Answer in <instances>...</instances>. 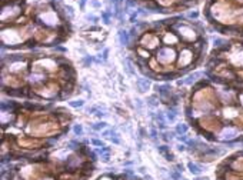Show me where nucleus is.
<instances>
[{
	"label": "nucleus",
	"mask_w": 243,
	"mask_h": 180,
	"mask_svg": "<svg viewBox=\"0 0 243 180\" xmlns=\"http://www.w3.org/2000/svg\"><path fill=\"white\" fill-rule=\"evenodd\" d=\"M22 13V9L17 4H9V6H4L1 9V22L3 23H7L9 20H13L16 19Z\"/></svg>",
	"instance_id": "1"
},
{
	"label": "nucleus",
	"mask_w": 243,
	"mask_h": 180,
	"mask_svg": "<svg viewBox=\"0 0 243 180\" xmlns=\"http://www.w3.org/2000/svg\"><path fill=\"white\" fill-rule=\"evenodd\" d=\"M176 59V51L172 47H162L157 51V62L162 65H169L174 62Z\"/></svg>",
	"instance_id": "2"
},
{
	"label": "nucleus",
	"mask_w": 243,
	"mask_h": 180,
	"mask_svg": "<svg viewBox=\"0 0 243 180\" xmlns=\"http://www.w3.org/2000/svg\"><path fill=\"white\" fill-rule=\"evenodd\" d=\"M37 22L46 26H57L59 24V17L54 10H47L44 13H40L37 16Z\"/></svg>",
	"instance_id": "3"
},
{
	"label": "nucleus",
	"mask_w": 243,
	"mask_h": 180,
	"mask_svg": "<svg viewBox=\"0 0 243 180\" xmlns=\"http://www.w3.org/2000/svg\"><path fill=\"white\" fill-rule=\"evenodd\" d=\"M237 136H239V129H236L233 126H226L217 134V140H220V142H229V140L236 139Z\"/></svg>",
	"instance_id": "4"
},
{
	"label": "nucleus",
	"mask_w": 243,
	"mask_h": 180,
	"mask_svg": "<svg viewBox=\"0 0 243 180\" xmlns=\"http://www.w3.org/2000/svg\"><path fill=\"white\" fill-rule=\"evenodd\" d=\"M177 33H179V36L182 37V39H185V40H187V42H192V40H194L196 39V33L194 30L189 27V26H185V24H177L176 27H174Z\"/></svg>",
	"instance_id": "5"
},
{
	"label": "nucleus",
	"mask_w": 243,
	"mask_h": 180,
	"mask_svg": "<svg viewBox=\"0 0 243 180\" xmlns=\"http://www.w3.org/2000/svg\"><path fill=\"white\" fill-rule=\"evenodd\" d=\"M192 60H193V51L190 49H183L180 51V57H179V66L180 67H185V66L190 65Z\"/></svg>",
	"instance_id": "6"
},
{
	"label": "nucleus",
	"mask_w": 243,
	"mask_h": 180,
	"mask_svg": "<svg viewBox=\"0 0 243 180\" xmlns=\"http://www.w3.org/2000/svg\"><path fill=\"white\" fill-rule=\"evenodd\" d=\"M230 62L235 66H237V67H242L243 66V49L236 51V53H233L232 57H230Z\"/></svg>",
	"instance_id": "7"
},
{
	"label": "nucleus",
	"mask_w": 243,
	"mask_h": 180,
	"mask_svg": "<svg viewBox=\"0 0 243 180\" xmlns=\"http://www.w3.org/2000/svg\"><path fill=\"white\" fill-rule=\"evenodd\" d=\"M200 76H203V73H200V72H194V73L189 74V76H187L185 80H180V82H179V84H182V83H183V84H192V83L196 82V80H197Z\"/></svg>",
	"instance_id": "8"
},
{
	"label": "nucleus",
	"mask_w": 243,
	"mask_h": 180,
	"mask_svg": "<svg viewBox=\"0 0 243 180\" xmlns=\"http://www.w3.org/2000/svg\"><path fill=\"white\" fill-rule=\"evenodd\" d=\"M187 169H189V172H190L192 174H194V176L202 174V173H203V170H205L202 166H199V164H196V163H192V162L187 163Z\"/></svg>",
	"instance_id": "9"
},
{
	"label": "nucleus",
	"mask_w": 243,
	"mask_h": 180,
	"mask_svg": "<svg viewBox=\"0 0 243 180\" xmlns=\"http://www.w3.org/2000/svg\"><path fill=\"white\" fill-rule=\"evenodd\" d=\"M149 87H150V82L147 79H137V89H139L140 93L147 92Z\"/></svg>",
	"instance_id": "10"
},
{
	"label": "nucleus",
	"mask_w": 243,
	"mask_h": 180,
	"mask_svg": "<svg viewBox=\"0 0 243 180\" xmlns=\"http://www.w3.org/2000/svg\"><path fill=\"white\" fill-rule=\"evenodd\" d=\"M119 42L122 46H127L129 44V33L126 30H119Z\"/></svg>",
	"instance_id": "11"
},
{
	"label": "nucleus",
	"mask_w": 243,
	"mask_h": 180,
	"mask_svg": "<svg viewBox=\"0 0 243 180\" xmlns=\"http://www.w3.org/2000/svg\"><path fill=\"white\" fill-rule=\"evenodd\" d=\"M123 65H124V70L127 72L129 76H135V74H136V72H135V69H133V63H132L129 59H126V60L123 62Z\"/></svg>",
	"instance_id": "12"
},
{
	"label": "nucleus",
	"mask_w": 243,
	"mask_h": 180,
	"mask_svg": "<svg viewBox=\"0 0 243 180\" xmlns=\"http://www.w3.org/2000/svg\"><path fill=\"white\" fill-rule=\"evenodd\" d=\"M155 89L159 92V95H162L163 97H166L170 93V86H167V84H165V86H156Z\"/></svg>",
	"instance_id": "13"
},
{
	"label": "nucleus",
	"mask_w": 243,
	"mask_h": 180,
	"mask_svg": "<svg viewBox=\"0 0 243 180\" xmlns=\"http://www.w3.org/2000/svg\"><path fill=\"white\" fill-rule=\"evenodd\" d=\"M29 80L32 83H42L46 80V77H44V74H42V73H33Z\"/></svg>",
	"instance_id": "14"
},
{
	"label": "nucleus",
	"mask_w": 243,
	"mask_h": 180,
	"mask_svg": "<svg viewBox=\"0 0 243 180\" xmlns=\"http://www.w3.org/2000/svg\"><path fill=\"white\" fill-rule=\"evenodd\" d=\"M24 69V63H22V60H19L16 63H12V65L9 66V70L10 72H20V70H23Z\"/></svg>",
	"instance_id": "15"
},
{
	"label": "nucleus",
	"mask_w": 243,
	"mask_h": 180,
	"mask_svg": "<svg viewBox=\"0 0 243 180\" xmlns=\"http://www.w3.org/2000/svg\"><path fill=\"white\" fill-rule=\"evenodd\" d=\"M159 152H160V153H163V154L166 156V159H167V160H173V159H174L173 154L169 152V147H167V146H160V147H159Z\"/></svg>",
	"instance_id": "16"
},
{
	"label": "nucleus",
	"mask_w": 243,
	"mask_h": 180,
	"mask_svg": "<svg viewBox=\"0 0 243 180\" xmlns=\"http://www.w3.org/2000/svg\"><path fill=\"white\" fill-rule=\"evenodd\" d=\"M176 42H177V37H176L174 34H170V33H166V34H165V43H166V44H170V43L174 44Z\"/></svg>",
	"instance_id": "17"
},
{
	"label": "nucleus",
	"mask_w": 243,
	"mask_h": 180,
	"mask_svg": "<svg viewBox=\"0 0 243 180\" xmlns=\"http://www.w3.org/2000/svg\"><path fill=\"white\" fill-rule=\"evenodd\" d=\"M187 130H189V127H187V124H185V123H180V124L176 126V133H177V134H185Z\"/></svg>",
	"instance_id": "18"
},
{
	"label": "nucleus",
	"mask_w": 243,
	"mask_h": 180,
	"mask_svg": "<svg viewBox=\"0 0 243 180\" xmlns=\"http://www.w3.org/2000/svg\"><path fill=\"white\" fill-rule=\"evenodd\" d=\"M146 101H147V104H149V106H152V107H156V106H159V100H157L156 96H149Z\"/></svg>",
	"instance_id": "19"
},
{
	"label": "nucleus",
	"mask_w": 243,
	"mask_h": 180,
	"mask_svg": "<svg viewBox=\"0 0 243 180\" xmlns=\"http://www.w3.org/2000/svg\"><path fill=\"white\" fill-rule=\"evenodd\" d=\"M110 140H112L115 145H120V137H119V134L115 130H112V133H110Z\"/></svg>",
	"instance_id": "20"
},
{
	"label": "nucleus",
	"mask_w": 243,
	"mask_h": 180,
	"mask_svg": "<svg viewBox=\"0 0 243 180\" xmlns=\"http://www.w3.org/2000/svg\"><path fill=\"white\" fill-rule=\"evenodd\" d=\"M106 126H107V123H106V122H99V123L93 124V126H92V129H93V130H96V131H99V130L106 129Z\"/></svg>",
	"instance_id": "21"
},
{
	"label": "nucleus",
	"mask_w": 243,
	"mask_h": 180,
	"mask_svg": "<svg viewBox=\"0 0 243 180\" xmlns=\"http://www.w3.org/2000/svg\"><path fill=\"white\" fill-rule=\"evenodd\" d=\"M85 104V100H82V99H79V100H73V101H69V106L70 107H82Z\"/></svg>",
	"instance_id": "22"
},
{
	"label": "nucleus",
	"mask_w": 243,
	"mask_h": 180,
	"mask_svg": "<svg viewBox=\"0 0 243 180\" xmlns=\"http://www.w3.org/2000/svg\"><path fill=\"white\" fill-rule=\"evenodd\" d=\"M176 109H170L167 113H166V117H167V120H170V122H174L176 120Z\"/></svg>",
	"instance_id": "23"
},
{
	"label": "nucleus",
	"mask_w": 243,
	"mask_h": 180,
	"mask_svg": "<svg viewBox=\"0 0 243 180\" xmlns=\"http://www.w3.org/2000/svg\"><path fill=\"white\" fill-rule=\"evenodd\" d=\"M73 131H74L76 136H82L83 134V126L82 124H74L73 126Z\"/></svg>",
	"instance_id": "24"
},
{
	"label": "nucleus",
	"mask_w": 243,
	"mask_h": 180,
	"mask_svg": "<svg viewBox=\"0 0 243 180\" xmlns=\"http://www.w3.org/2000/svg\"><path fill=\"white\" fill-rule=\"evenodd\" d=\"M110 16H112L110 12H104L103 15H102V19H103L104 24H109V23H110Z\"/></svg>",
	"instance_id": "25"
},
{
	"label": "nucleus",
	"mask_w": 243,
	"mask_h": 180,
	"mask_svg": "<svg viewBox=\"0 0 243 180\" xmlns=\"http://www.w3.org/2000/svg\"><path fill=\"white\" fill-rule=\"evenodd\" d=\"M213 43H215V47H220V46H223V44H227V42H226V40H222V39H215Z\"/></svg>",
	"instance_id": "26"
},
{
	"label": "nucleus",
	"mask_w": 243,
	"mask_h": 180,
	"mask_svg": "<svg viewBox=\"0 0 243 180\" xmlns=\"http://www.w3.org/2000/svg\"><path fill=\"white\" fill-rule=\"evenodd\" d=\"M100 156H102V162H104V163H109V160H110V152L102 153Z\"/></svg>",
	"instance_id": "27"
},
{
	"label": "nucleus",
	"mask_w": 243,
	"mask_h": 180,
	"mask_svg": "<svg viewBox=\"0 0 243 180\" xmlns=\"http://www.w3.org/2000/svg\"><path fill=\"white\" fill-rule=\"evenodd\" d=\"M170 177H172V179L173 180H182V176H180V174H179V170H177V172H170Z\"/></svg>",
	"instance_id": "28"
},
{
	"label": "nucleus",
	"mask_w": 243,
	"mask_h": 180,
	"mask_svg": "<svg viewBox=\"0 0 243 180\" xmlns=\"http://www.w3.org/2000/svg\"><path fill=\"white\" fill-rule=\"evenodd\" d=\"M92 143L94 145V146H99V147H104V143L102 140H97V139H93L92 140Z\"/></svg>",
	"instance_id": "29"
},
{
	"label": "nucleus",
	"mask_w": 243,
	"mask_h": 180,
	"mask_svg": "<svg viewBox=\"0 0 243 180\" xmlns=\"http://www.w3.org/2000/svg\"><path fill=\"white\" fill-rule=\"evenodd\" d=\"M83 63H85V66H89L92 63V57H90V56H86V57L83 59Z\"/></svg>",
	"instance_id": "30"
},
{
	"label": "nucleus",
	"mask_w": 243,
	"mask_h": 180,
	"mask_svg": "<svg viewBox=\"0 0 243 180\" xmlns=\"http://www.w3.org/2000/svg\"><path fill=\"white\" fill-rule=\"evenodd\" d=\"M67 147H70V149H76V147H79V145H77V142H69Z\"/></svg>",
	"instance_id": "31"
},
{
	"label": "nucleus",
	"mask_w": 243,
	"mask_h": 180,
	"mask_svg": "<svg viewBox=\"0 0 243 180\" xmlns=\"http://www.w3.org/2000/svg\"><path fill=\"white\" fill-rule=\"evenodd\" d=\"M107 54H109V50L104 49V50H103V54H100V57H102L103 60H107Z\"/></svg>",
	"instance_id": "32"
},
{
	"label": "nucleus",
	"mask_w": 243,
	"mask_h": 180,
	"mask_svg": "<svg viewBox=\"0 0 243 180\" xmlns=\"http://www.w3.org/2000/svg\"><path fill=\"white\" fill-rule=\"evenodd\" d=\"M150 137H152V139H156V137H157L156 129H152V130H150Z\"/></svg>",
	"instance_id": "33"
},
{
	"label": "nucleus",
	"mask_w": 243,
	"mask_h": 180,
	"mask_svg": "<svg viewBox=\"0 0 243 180\" xmlns=\"http://www.w3.org/2000/svg\"><path fill=\"white\" fill-rule=\"evenodd\" d=\"M137 15H139L137 12H135V13H132V16H130V22H132V23H133V22L136 20V17H137Z\"/></svg>",
	"instance_id": "34"
},
{
	"label": "nucleus",
	"mask_w": 243,
	"mask_h": 180,
	"mask_svg": "<svg viewBox=\"0 0 243 180\" xmlns=\"http://www.w3.org/2000/svg\"><path fill=\"white\" fill-rule=\"evenodd\" d=\"M86 20H92V22L94 23V22H97V17H94V16H90V15H89V16H86Z\"/></svg>",
	"instance_id": "35"
},
{
	"label": "nucleus",
	"mask_w": 243,
	"mask_h": 180,
	"mask_svg": "<svg viewBox=\"0 0 243 180\" xmlns=\"http://www.w3.org/2000/svg\"><path fill=\"white\" fill-rule=\"evenodd\" d=\"M197 16H199L197 12H190V13H189V17H192V19H196Z\"/></svg>",
	"instance_id": "36"
},
{
	"label": "nucleus",
	"mask_w": 243,
	"mask_h": 180,
	"mask_svg": "<svg viewBox=\"0 0 243 180\" xmlns=\"http://www.w3.org/2000/svg\"><path fill=\"white\" fill-rule=\"evenodd\" d=\"M177 139H179V140H180V142H187V139H186V137H185V136H182V134H180V136H179V137H177Z\"/></svg>",
	"instance_id": "37"
},
{
	"label": "nucleus",
	"mask_w": 243,
	"mask_h": 180,
	"mask_svg": "<svg viewBox=\"0 0 243 180\" xmlns=\"http://www.w3.org/2000/svg\"><path fill=\"white\" fill-rule=\"evenodd\" d=\"M79 4H80V7L83 9V7H85V4H86V0H79Z\"/></svg>",
	"instance_id": "38"
},
{
	"label": "nucleus",
	"mask_w": 243,
	"mask_h": 180,
	"mask_svg": "<svg viewBox=\"0 0 243 180\" xmlns=\"http://www.w3.org/2000/svg\"><path fill=\"white\" fill-rule=\"evenodd\" d=\"M185 146H183V145H179V146H177V150H179V152H185Z\"/></svg>",
	"instance_id": "39"
},
{
	"label": "nucleus",
	"mask_w": 243,
	"mask_h": 180,
	"mask_svg": "<svg viewBox=\"0 0 243 180\" xmlns=\"http://www.w3.org/2000/svg\"><path fill=\"white\" fill-rule=\"evenodd\" d=\"M239 101H240V106L243 107V93H240V95H239Z\"/></svg>",
	"instance_id": "40"
},
{
	"label": "nucleus",
	"mask_w": 243,
	"mask_h": 180,
	"mask_svg": "<svg viewBox=\"0 0 243 180\" xmlns=\"http://www.w3.org/2000/svg\"><path fill=\"white\" fill-rule=\"evenodd\" d=\"M93 6H94V7H99V6H100V3H99L97 0H93Z\"/></svg>",
	"instance_id": "41"
},
{
	"label": "nucleus",
	"mask_w": 243,
	"mask_h": 180,
	"mask_svg": "<svg viewBox=\"0 0 243 180\" xmlns=\"http://www.w3.org/2000/svg\"><path fill=\"white\" fill-rule=\"evenodd\" d=\"M140 54H142L143 57H149V53H146V51H142V50H140Z\"/></svg>",
	"instance_id": "42"
},
{
	"label": "nucleus",
	"mask_w": 243,
	"mask_h": 180,
	"mask_svg": "<svg viewBox=\"0 0 243 180\" xmlns=\"http://www.w3.org/2000/svg\"><path fill=\"white\" fill-rule=\"evenodd\" d=\"M176 167H177V169H179V172H183V166H182V164H177V166H176Z\"/></svg>",
	"instance_id": "43"
},
{
	"label": "nucleus",
	"mask_w": 243,
	"mask_h": 180,
	"mask_svg": "<svg viewBox=\"0 0 243 180\" xmlns=\"http://www.w3.org/2000/svg\"><path fill=\"white\" fill-rule=\"evenodd\" d=\"M104 115H106V113H102V112H97V113H96L97 117H102V116H104Z\"/></svg>",
	"instance_id": "44"
},
{
	"label": "nucleus",
	"mask_w": 243,
	"mask_h": 180,
	"mask_svg": "<svg viewBox=\"0 0 243 180\" xmlns=\"http://www.w3.org/2000/svg\"><path fill=\"white\" fill-rule=\"evenodd\" d=\"M194 180H209V179H208V177H196Z\"/></svg>",
	"instance_id": "45"
},
{
	"label": "nucleus",
	"mask_w": 243,
	"mask_h": 180,
	"mask_svg": "<svg viewBox=\"0 0 243 180\" xmlns=\"http://www.w3.org/2000/svg\"><path fill=\"white\" fill-rule=\"evenodd\" d=\"M139 172H140V173H144V167H143V166L139 167Z\"/></svg>",
	"instance_id": "46"
},
{
	"label": "nucleus",
	"mask_w": 243,
	"mask_h": 180,
	"mask_svg": "<svg viewBox=\"0 0 243 180\" xmlns=\"http://www.w3.org/2000/svg\"><path fill=\"white\" fill-rule=\"evenodd\" d=\"M144 180H153V179H152L150 176H147V174H146V176H144Z\"/></svg>",
	"instance_id": "47"
},
{
	"label": "nucleus",
	"mask_w": 243,
	"mask_h": 180,
	"mask_svg": "<svg viewBox=\"0 0 243 180\" xmlns=\"http://www.w3.org/2000/svg\"><path fill=\"white\" fill-rule=\"evenodd\" d=\"M100 180H110V179H107V177H103V179H100Z\"/></svg>",
	"instance_id": "48"
},
{
	"label": "nucleus",
	"mask_w": 243,
	"mask_h": 180,
	"mask_svg": "<svg viewBox=\"0 0 243 180\" xmlns=\"http://www.w3.org/2000/svg\"><path fill=\"white\" fill-rule=\"evenodd\" d=\"M56 1H60V0H56Z\"/></svg>",
	"instance_id": "49"
}]
</instances>
